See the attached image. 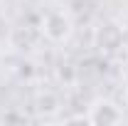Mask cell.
Segmentation results:
<instances>
[{
	"instance_id": "cell-1",
	"label": "cell",
	"mask_w": 128,
	"mask_h": 126,
	"mask_svg": "<svg viewBox=\"0 0 128 126\" xmlns=\"http://www.w3.org/2000/svg\"><path fill=\"white\" fill-rule=\"evenodd\" d=\"M44 35H47L49 40H54V42H62L69 37V32H72V22H69V17L64 15V13H49L44 17Z\"/></svg>"
},
{
	"instance_id": "cell-2",
	"label": "cell",
	"mask_w": 128,
	"mask_h": 126,
	"mask_svg": "<svg viewBox=\"0 0 128 126\" xmlns=\"http://www.w3.org/2000/svg\"><path fill=\"white\" fill-rule=\"evenodd\" d=\"M86 121L89 124H104V126L106 124H121L123 121V114L111 101H98L94 109H91V114L86 116Z\"/></svg>"
}]
</instances>
